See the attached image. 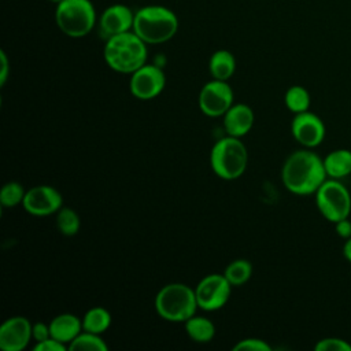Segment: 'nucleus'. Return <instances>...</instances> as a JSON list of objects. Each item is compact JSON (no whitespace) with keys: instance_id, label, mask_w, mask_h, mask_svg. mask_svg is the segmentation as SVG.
Segmentation results:
<instances>
[{"instance_id":"f03ea898","label":"nucleus","mask_w":351,"mask_h":351,"mask_svg":"<svg viewBox=\"0 0 351 351\" xmlns=\"http://www.w3.org/2000/svg\"><path fill=\"white\" fill-rule=\"evenodd\" d=\"M103 56L107 66L122 74H133L147 63V44L133 32L115 34L106 40Z\"/></svg>"},{"instance_id":"f257e3e1","label":"nucleus","mask_w":351,"mask_h":351,"mask_svg":"<svg viewBox=\"0 0 351 351\" xmlns=\"http://www.w3.org/2000/svg\"><path fill=\"white\" fill-rule=\"evenodd\" d=\"M326 178L324 159L310 148L292 152L281 169L284 186L295 195L315 193Z\"/></svg>"},{"instance_id":"412c9836","label":"nucleus","mask_w":351,"mask_h":351,"mask_svg":"<svg viewBox=\"0 0 351 351\" xmlns=\"http://www.w3.org/2000/svg\"><path fill=\"white\" fill-rule=\"evenodd\" d=\"M284 101L291 112L300 114V112L308 111L311 99H310L308 90L304 86L293 85V86L288 88V90L285 92Z\"/></svg>"},{"instance_id":"9d476101","label":"nucleus","mask_w":351,"mask_h":351,"mask_svg":"<svg viewBox=\"0 0 351 351\" xmlns=\"http://www.w3.org/2000/svg\"><path fill=\"white\" fill-rule=\"evenodd\" d=\"M166 77L160 67L155 64H144L136 70L129 82L130 92L140 100H151L156 97L165 88Z\"/></svg>"},{"instance_id":"dca6fc26","label":"nucleus","mask_w":351,"mask_h":351,"mask_svg":"<svg viewBox=\"0 0 351 351\" xmlns=\"http://www.w3.org/2000/svg\"><path fill=\"white\" fill-rule=\"evenodd\" d=\"M49 329H51V337L64 344H70L84 330L82 319H80L77 315L70 313L56 315L49 322Z\"/></svg>"},{"instance_id":"a878e982","label":"nucleus","mask_w":351,"mask_h":351,"mask_svg":"<svg viewBox=\"0 0 351 351\" xmlns=\"http://www.w3.org/2000/svg\"><path fill=\"white\" fill-rule=\"evenodd\" d=\"M317 351H351V344L340 337H324L314 346Z\"/></svg>"},{"instance_id":"1a4fd4ad","label":"nucleus","mask_w":351,"mask_h":351,"mask_svg":"<svg viewBox=\"0 0 351 351\" xmlns=\"http://www.w3.org/2000/svg\"><path fill=\"white\" fill-rule=\"evenodd\" d=\"M233 106V90L228 81L211 80L199 93V107L207 117L223 115Z\"/></svg>"},{"instance_id":"b1692460","label":"nucleus","mask_w":351,"mask_h":351,"mask_svg":"<svg viewBox=\"0 0 351 351\" xmlns=\"http://www.w3.org/2000/svg\"><path fill=\"white\" fill-rule=\"evenodd\" d=\"M56 226L63 236H74L81 226L80 215L70 207H62L56 213Z\"/></svg>"},{"instance_id":"0eeeda50","label":"nucleus","mask_w":351,"mask_h":351,"mask_svg":"<svg viewBox=\"0 0 351 351\" xmlns=\"http://www.w3.org/2000/svg\"><path fill=\"white\" fill-rule=\"evenodd\" d=\"M314 195L317 208L326 221L335 223L348 218L351 213V195L341 180L326 178Z\"/></svg>"},{"instance_id":"393cba45","label":"nucleus","mask_w":351,"mask_h":351,"mask_svg":"<svg viewBox=\"0 0 351 351\" xmlns=\"http://www.w3.org/2000/svg\"><path fill=\"white\" fill-rule=\"evenodd\" d=\"M26 191L22 184L16 181H10L3 185L0 192V202L4 207H15L16 204L22 203L25 199Z\"/></svg>"},{"instance_id":"f3484780","label":"nucleus","mask_w":351,"mask_h":351,"mask_svg":"<svg viewBox=\"0 0 351 351\" xmlns=\"http://www.w3.org/2000/svg\"><path fill=\"white\" fill-rule=\"evenodd\" d=\"M324 167L328 178L343 180L351 174V151L339 148L330 151L324 158Z\"/></svg>"},{"instance_id":"bb28decb","label":"nucleus","mask_w":351,"mask_h":351,"mask_svg":"<svg viewBox=\"0 0 351 351\" xmlns=\"http://www.w3.org/2000/svg\"><path fill=\"white\" fill-rule=\"evenodd\" d=\"M271 347L262 339L248 337L240 340L234 347L233 351H270Z\"/></svg>"},{"instance_id":"5701e85b","label":"nucleus","mask_w":351,"mask_h":351,"mask_svg":"<svg viewBox=\"0 0 351 351\" xmlns=\"http://www.w3.org/2000/svg\"><path fill=\"white\" fill-rule=\"evenodd\" d=\"M70 351H107L108 346L97 333L92 332H81L70 344Z\"/></svg>"},{"instance_id":"39448f33","label":"nucleus","mask_w":351,"mask_h":351,"mask_svg":"<svg viewBox=\"0 0 351 351\" xmlns=\"http://www.w3.org/2000/svg\"><path fill=\"white\" fill-rule=\"evenodd\" d=\"M248 162L245 145L239 137L219 138L211 148L210 163L213 171L222 180H236L243 176Z\"/></svg>"},{"instance_id":"423d86ee","label":"nucleus","mask_w":351,"mask_h":351,"mask_svg":"<svg viewBox=\"0 0 351 351\" xmlns=\"http://www.w3.org/2000/svg\"><path fill=\"white\" fill-rule=\"evenodd\" d=\"M55 22L62 33L80 38L96 26V10L90 0H63L56 4Z\"/></svg>"},{"instance_id":"ddd939ff","label":"nucleus","mask_w":351,"mask_h":351,"mask_svg":"<svg viewBox=\"0 0 351 351\" xmlns=\"http://www.w3.org/2000/svg\"><path fill=\"white\" fill-rule=\"evenodd\" d=\"M32 324L26 317L15 315L5 319L0 326V348L3 351H22L29 344Z\"/></svg>"},{"instance_id":"6ab92c4d","label":"nucleus","mask_w":351,"mask_h":351,"mask_svg":"<svg viewBox=\"0 0 351 351\" xmlns=\"http://www.w3.org/2000/svg\"><path fill=\"white\" fill-rule=\"evenodd\" d=\"M185 332L196 343H208L215 335V326L208 318L195 314L185 321Z\"/></svg>"},{"instance_id":"20e7f679","label":"nucleus","mask_w":351,"mask_h":351,"mask_svg":"<svg viewBox=\"0 0 351 351\" xmlns=\"http://www.w3.org/2000/svg\"><path fill=\"white\" fill-rule=\"evenodd\" d=\"M195 289L182 282H171L159 289L155 296L156 313L170 322H185L196 314Z\"/></svg>"},{"instance_id":"c85d7f7f","label":"nucleus","mask_w":351,"mask_h":351,"mask_svg":"<svg viewBox=\"0 0 351 351\" xmlns=\"http://www.w3.org/2000/svg\"><path fill=\"white\" fill-rule=\"evenodd\" d=\"M32 336L36 340V343L49 339L51 337L49 324H44V322L33 324V326H32Z\"/></svg>"},{"instance_id":"4468645a","label":"nucleus","mask_w":351,"mask_h":351,"mask_svg":"<svg viewBox=\"0 0 351 351\" xmlns=\"http://www.w3.org/2000/svg\"><path fill=\"white\" fill-rule=\"evenodd\" d=\"M134 12L126 4L108 5L99 16V30L107 40L133 29Z\"/></svg>"},{"instance_id":"f8f14e48","label":"nucleus","mask_w":351,"mask_h":351,"mask_svg":"<svg viewBox=\"0 0 351 351\" xmlns=\"http://www.w3.org/2000/svg\"><path fill=\"white\" fill-rule=\"evenodd\" d=\"M291 133L293 138L306 148L318 147L325 138L324 121L311 111L295 114L291 123Z\"/></svg>"},{"instance_id":"9b49d317","label":"nucleus","mask_w":351,"mask_h":351,"mask_svg":"<svg viewBox=\"0 0 351 351\" xmlns=\"http://www.w3.org/2000/svg\"><path fill=\"white\" fill-rule=\"evenodd\" d=\"M23 208L36 217H45L58 213L62 208L63 199L59 191L51 185H37L26 191L22 202Z\"/></svg>"},{"instance_id":"aec40b11","label":"nucleus","mask_w":351,"mask_h":351,"mask_svg":"<svg viewBox=\"0 0 351 351\" xmlns=\"http://www.w3.org/2000/svg\"><path fill=\"white\" fill-rule=\"evenodd\" d=\"M111 325V314L104 307L89 308L82 318V329L86 332L101 335Z\"/></svg>"},{"instance_id":"cd10ccee","label":"nucleus","mask_w":351,"mask_h":351,"mask_svg":"<svg viewBox=\"0 0 351 351\" xmlns=\"http://www.w3.org/2000/svg\"><path fill=\"white\" fill-rule=\"evenodd\" d=\"M67 347V344L53 339V337H49L47 340H43V341H38L36 343V346L33 347L34 351H64Z\"/></svg>"},{"instance_id":"c756f323","label":"nucleus","mask_w":351,"mask_h":351,"mask_svg":"<svg viewBox=\"0 0 351 351\" xmlns=\"http://www.w3.org/2000/svg\"><path fill=\"white\" fill-rule=\"evenodd\" d=\"M335 229H336V233L339 237H341L344 240L351 237V221L348 218L335 222Z\"/></svg>"},{"instance_id":"4be33fe9","label":"nucleus","mask_w":351,"mask_h":351,"mask_svg":"<svg viewBox=\"0 0 351 351\" xmlns=\"http://www.w3.org/2000/svg\"><path fill=\"white\" fill-rule=\"evenodd\" d=\"M251 274H252V265L247 259H236L230 262L223 271V276L226 277V280L234 287L245 284L250 280Z\"/></svg>"},{"instance_id":"473e14b6","label":"nucleus","mask_w":351,"mask_h":351,"mask_svg":"<svg viewBox=\"0 0 351 351\" xmlns=\"http://www.w3.org/2000/svg\"><path fill=\"white\" fill-rule=\"evenodd\" d=\"M49 1H51V3H53V4L56 5V4H59V3H60V1H63V0H49Z\"/></svg>"},{"instance_id":"7ed1b4c3","label":"nucleus","mask_w":351,"mask_h":351,"mask_svg":"<svg viewBox=\"0 0 351 351\" xmlns=\"http://www.w3.org/2000/svg\"><path fill=\"white\" fill-rule=\"evenodd\" d=\"M132 30L145 44H162L176 36L178 18L174 11L165 5H145L134 12Z\"/></svg>"},{"instance_id":"2f4dec72","label":"nucleus","mask_w":351,"mask_h":351,"mask_svg":"<svg viewBox=\"0 0 351 351\" xmlns=\"http://www.w3.org/2000/svg\"><path fill=\"white\" fill-rule=\"evenodd\" d=\"M343 255H344V258L351 263V237H348V239L344 241V245H343Z\"/></svg>"},{"instance_id":"2eb2a0df","label":"nucleus","mask_w":351,"mask_h":351,"mask_svg":"<svg viewBox=\"0 0 351 351\" xmlns=\"http://www.w3.org/2000/svg\"><path fill=\"white\" fill-rule=\"evenodd\" d=\"M254 125V111L247 104H234L223 114V128L228 136L243 137Z\"/></svg>"},{"instance_id":"a211bd4d","label":"nucleus","mask_w":351,"mask_h":351,"mask_svg":"<svg viewBox=\"0 0 351 351\" xmlns=\"http://www.w3.org/2000/svg\"><path fill=\"white\" fill-rule=\"evenodd\" d=\"M208 70L214 80L228 81L236 70V59L226 49L215 51L208 60Z\"/></svg>"},{"instance_id":"7c9ffc66","label":"nucleus","mask_w":351,"mask_h":351,"mask_svg":"<svg viewBox=\"0 0 351 351\" xmlns=\"http://www.w3.org/2000/svg\"><path fill=\"white\" fill-rule=\"evenodd\" d=\"M0 60H1V71H0V85L3 86L7 81L10 66H8V58L4 51H0Z\"/></svg>"},{"instance_id":"6e6552de","label":"nucleus","mask_w":351,"mask_h":351,"mask_svg":"<svg viewBox=\"0 0 351 351\" xmlns=\"http://www.w3.org/2000/svg\"><path fill=\"white\" fill-rule=\"evenodd\" d=\"M232 284L223 274H208L195 288L197 306L206 311L219 310L230 298Z\"/></svg>"}]
</instances>
